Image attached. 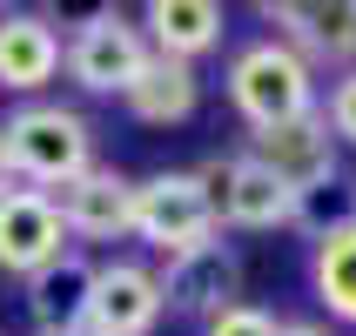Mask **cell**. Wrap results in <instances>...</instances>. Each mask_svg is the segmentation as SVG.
<instances>
[{"mask_svg": "<svg viewBox=\"0 0 356 336\" xmlns=\"http://www.w3.org/2000/svg\"><path fill=\"white\" fill-rule=\"evenodd\" d=\"M289 222H296L302 236H337V229H350L356 222V182L343 175H323V182H309V189H296V195H289Z\"/></svg>", "mask_w": 356, "mask_h": 336, "instance_id": "16", "label": "cell"}, {"mask_svg": "<svg viewBox=\"0 0 356 336\" xmlns=\"http://www.w3.org/2000/svg\"><path fill=\"white\" fill-rule=\"evenodd\" d=\"M0 195H7V168H0Z\"/></svg>", "mask_w": 356, "mask_h": 336, "instance_id": "21", "label": "cell"}, {"mask_svg": "<svg viewBox=\"0 0 356 336\" xmlns=\"http://www.w3.org/2000/svg\"><path fill=\"white\" fill-rule=\"evenodd\" d=\"M67 249V229L54 216V195L40 189H7L0 195V269L7 276H40Z\"/></svg>", "mask_w": 356, "mask_h": 336, "instance_id": "8", "label": "cell"}, {"mask_svg": "<svg viewBox=\"0 0 356 336\" xmlns=\"http://www.w3.org/2000/svg\"><path fill=\"white\" fill-rule=\"evenodd\" d=\"M128 236L155 242L161 256H175V249H188V242L216 236V202H209V189H202L195 168H161V175L135 182Z\"/></svg>", "mask_w": 356, "mask_h": 336, "instance_id": "3", "label": "cell"}, {"mask_svg": "<svg viewBox=\"0 0 356 336\" xmlns=\"http://www.w3.org/2000/svg\"><path fill=\"white\" fill-rule=\"evenodd\" d=\"M60 67H67V81L88 88V95H128V81L148 67V40H141V27L128 14L101 7V14H88L74 34H67Z\"/></svg>", "mask_w": 356, "mask_h": 336, "instance_id": "4", "label": "cell"}, {"mask_svg": "<svg viewBox=\"0 0 356 336\" xmlns=\"http://www.w3.org/2000/svg\"><path fill=\"white\" fill-rule=\"evenodd\" d=\"M161 323V289L141 262H101L74 336H148Z\"/></svg>", "mask_w": 356, "mask_h": 336, "instance_id": "6", "label": "cell"}, {"mask_svg": "<svg viewBox=\"0 0 356 336\" xmlns=\"http://www.w3.org/2000/svg\"><path fill=\"white\" fill-rule=\"evenodd\" d=\"M276 336H330V330H323V323H282Z\"/></svg>", "mask_w": 356, "mask_h": 336, "instance_id": "20", "label": "cell"}, {"mask_svg": "<svg viewBox=\"0 0 356 336\" xmlns=\"http://www.w3.org/2000/svg\"><path fill=\"white\" fill-rule=\"evenodd\" d=\"M249 161H262V168L296 195L309 182L337 175V135H330L323 115H296V121H282V128H262V135L249 141Z\"/></svg>", "mask_w": 356, "mask_h": 336, "instance_id": "9", "label": "cell"}, {"mask_svg": "<svg viewBox=\"0 0 356 336\" xmlns=\"http://www.w3.org/2000/svg\"><path fill=\"white\" fill-rule=\"evenodd\" d=\"M148 54H168V61H188L195 67V54H209L222 40V7L216 0H148Z\"/></svg>", "mask_w": 356, "mask_h": 336, "instance_id": "14", "label": "cell"}, {"mask_svg": "<svg viewBox=\"0 0 356 336\" xmlns=\"http://www.w3.org/2000/svg\"><path fill=\"white\" fill-rule=\"evenodd\" d=\"M262 20H276L282 47L302 61H356V0H282Z\"/></svg>", "mask_w": 356, "mask_h": 336, "instance_id": "11", "label": "cell"}, {"mask_svg": "<svg viewBox=\"0 0 356 336\" xmlns=\"http://www.w3.org/2000/svg\"><path fill=\"white\" fill-rule=\"evenodd\" d=\"M0 168L7 182H40V195L60 189V182H74L81 168H95V135H88V121L74 108H60V101H27L14 115L0 121Z\"/></svg>", "mask_w": 356, "mask_h": 336, "instance_id": "1", "label": "cell"}, {"mask_svg": "<svg viewBox=\"0 0 356 336\" xmlns=\"http://www.w3.org/2000/svg\"><path fill=\"white\" fill-rule=\"evenodd\" d=\"M323 121H330V135L356 141V67L337 81V88H330V115H323Z\"/></svg>", "mask_w": 356, "mask_h": 336, "instance_id": "19", "label": "cell"}, {"mask_svg": "<svg viewBox=\"0 0 356 336\" xmlns=\"http://www.w3.org/2000/svg\"><path fill=\"white\" fill-rule=\"evenodd\" d=\"M316 296L330 303V317L356 323V222L316 242Z\"/></svg>", "mask_w": 356, "mask_h": 336, "instance_id": "17", "label": "cell"}, {"mask_svg": "<svg viewBox=\"0 0 356 336\" xmlns=\"http://www.w3.org/2000/svg\"><path fill=\"white\" fill-rule=\"evenodd\" d=\"M282 323L269 317V310H256V303H229L222 317H209V336H276Z\"/></svg>", "mask_w": 356, "mask_h": 336, "instance_id": "18", "label": "cell"}, {"mask_svg": "<svg viewBox=\"0 0 356 336\" xmlns=\"http://www.w3.org/2000/svg\"><path fill=\"white\" fill-rule=\"evenodd\" d=\"M209 202H216V222H236V229H282L289 222V189H282L262 161L249 155H229V161H209L195 168Z\"/></svg>", "mask_w": 356, "mask_h": 336, "instance_id": "7", "label": "cell"}, {"mask_svg": "<svg viewBox=\"0 0 356 336\" xmlns=\"http://www.w3.org/2000/svg\"><path fill=\"white\" fill-rule=\"evenodd\" d=\"M155 289H161V303H175V310H188V317H222V310L236 303V289H242L236 242L202 236V242H188V249H175V256L161 262Z\"/></svg>", "mask_w": 356, "mask_h": 336, "instance_id": "5", "label": "cell"}, {"mask_svg": "<svg viewBox=\"0 0 356 336\" xmlns=\"http://www.w3.org/2000/svg\"><path fill=\"white\" fill-rule=\"evenodd\" d=\"M128 115L148 121V128H168V121H188L202 101V81L188 61H168V54H148V67H141L135 81H128Z\"/></svg>", "mask_w": 356, "mask_h": 336, "instance_id": "15", "label": "cell"}, {"mask_svg": "<svg viewBox=\"0 0 356 336\" xmlns=\"http://www.w3.org/2000/svg\"><path fill=\"white\" fill-rule=\"evenodd\" d=\"M95 262L81 249H60L40 276H27V310H34V336H74L81 330V303H88Z\"/></svg>", "mask_w": 356, "mask_h": 336, "instance_id": "13", "label": "cell"}, {"mask_svg": "<svg viewBox=\"0 0 356 336\" xmlns=\"http://www.w3.org/2000/svg\"><path fill=\"white\" fill-rule=\"evenodd\" d=\"M128 202H135V182L128 175H115V168H81L74 182H60L54 216H60L67 236L115 242V236H128Z\"/></svg>", "mask_w": 356, "mask_h": 336, "instance_id": "10", "label": "cell"}, {"mask_svg": "<svg viewBox=\"0 0 356 336\" xmlns=\"http://www.w3.org/2000/svg\"><path fill=\"white\" fill-rule=\"evenodd\" d=\"M60 74V34L47 14H0V88L40 95Z\"/></svg>", "mask_w": 356, "mask_h": 336, "instance_id": "12", "label": "cell"}, {"mask_svg": "<svg viewBox=\"0 0 356 336\" xmlns=\"http://www.w3.org/2000/svg\"><path fill=\"white\" fill-rule=\"evenodd\" d=\"M229 101L249 128H282L296 115H316V67L302 54H289L282 40H256L242 47L236 67H229Z\"/></svg>", "mask_w": 356, "mask_h": 336, "instance_id": "2", "label": "cell"}]
</instances>
